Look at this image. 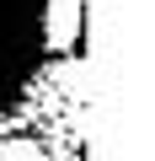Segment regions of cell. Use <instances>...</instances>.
<instances>
[{"instance_id":"1","label":"cell","mask_w":155,"mask_h":161,"mask_svg":"<svg viewBox=\"0 0 155 161\" xmlns=\"http://www.w3.org/2000/svg\"><path fill=\"white\" fill-rule=\"evenodd\" d=\"M80 11H86V0H48V48L54 54L75 48V38H80Z\"/></svg>"},{"instance_id":"2","label":"cell","mask_w":155,"mask_h":161,"mask_svg":"<svg viewBox=\"0 0 155 161\" xmlns=\"http://www.w3.org/2000/svg\"><path fill=\"white\" fill-rule=\"evenodd\" d=\"M0 161H43V150L32 140H6L0 145Z\"/></svg>"}]
</instances>
